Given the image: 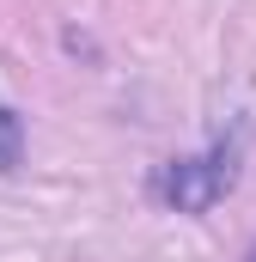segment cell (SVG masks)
Here are the masks:
<instances>
[{
    "mask_svg": "<svg viewBox=\"0 0 256 262\" xmlns=\"http://www.w3.org/2000/svg\"><path fill=\"white\" fill-rule=\"evenodd\" d=\"M232 183H238V152H232V146H214V152H201V159L165 165L159 195L171 201L177 213H207L220 195H232Z\"/></svg>",
    "mask_w": 256,
    "mask_h": 262,
    "instance_id": "cell-1",
    "label": "cell"
},
{
    "mask_svg": "<svg viewBox=\"0 0 256 262\" xmlns=\"http://www.w3.org/2000/svg\"><path fill=\"white\" fill-rule=\"evenodd\" d=\"M18 159H25V122L0 110V171H18Z\"/></svg>",
    "mask_w": 256,
    "mask_h": 262,
    "instance_id": "cell-2",
    "label": "cell"
},
{
    "mask_svg": "<svg viewBox=\"0 0 256 262\" xmlns=\"http://www.w3.org/2000/svg\"><path fill=\"white\" fill-rule=\"evenodd\" d=\"M250 262H256V244H250Z\"/></svg>",
    "mask_w": 256,
    "mask_h": 262,
    "instance_id": "cell-3",
    "label": "cell"
}]
</instances>
